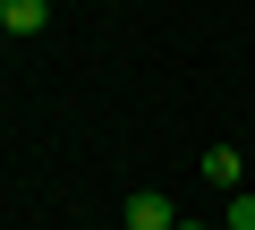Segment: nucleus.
Returning <instances> with one entry per match:
<instances>
[{
	"instance_id": "39448f33",
	"label": "nucleus",
	"mask_w": 255,
	"mask_h": 230,
	"mask_svg": "<svg viewBox=\"0 0 255 230\" xmlns=\"http://www.w3.org/2000/svg\"><path fill=\"white\" fill-rule=\"evenodd\" d=\"M170 230H204V222H170Z\"/></svg>"
},
{
	"instance_id": "20e7f679",
	"label": "nucleus",
	"mask_w": 255,
	"mask_h": 230,
	"mask_svg": "<svg viewBox=\"0 0 255 230\" xmlns=\"http://www.w3.org/2000/svg\"><path fill=\"white\" fill-rule=\"evenodd\" d=\"M230 230H255V196H230Z\"/></svg>"
},
{
	"instance_id": "423d86ee",
	"label": "nucleus",
	"mask_w": 255,
	"mask_h": 230,
	"mask_svg": "<svg viewBox=\"0 0 255 230\" xmlns=\"http://www.w3.org/2000/svg\"><path fill=\"white\" fill-rule=\"evenodd\" d=\"M0 34H9V17H0Z\"/></svg>"
},
{
	"instance_id": "f03ea898",
	"label": "nucleus",
	"mask_w": 255,
	"mask_h": 230,
	"mask_svg": "<svg viewBox=\"0 0 255 230\" xmlns=\"http://www.w3.org/2000/svg\"><path fill=\"white\" fill-rule=\"evenodd\" d=\"M0 17H9V34H43L51 26V0H0Z\"/></svg>"
},
{
	"instance_id": "f257e3e1",
	"label": "nucleus",
	"mask_w": 255,
	"mask_h": 230,
	"mask_svg": "<svg viewBox=\"0 0 255 230\" xmlns=\"http://www.w3.org/2000/svg\"><path fill=\"white\" fill-rule=\"evenodd\" d=\"M128 230H170V196L136 188V196H128Z\"/></svg>"
},
{
	"instance_id": "7ed1b4c3",
	"label": "nucleus",
	"mask_w": 255,
	"mask_h": 230,
	"mask_svg": "<svg viewBox=\"0 0 255 230\" xmlns=\"http://www.w3.org/2000/svg\"><path fill=\"white\" fill-rule=\"evenodd\" d=\"M204 179H213V188H238V145H213V154H204Z\"/></svg>"
}]
</instances>
